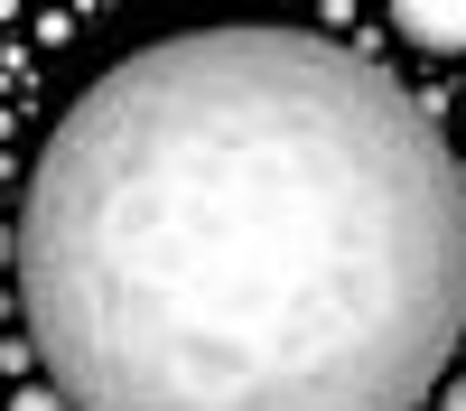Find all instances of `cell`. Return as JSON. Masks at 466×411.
<instances>
[{"label": "cell", "instance_id": "4", "mask_svg": "<svg viewBox=\"0 0 466 411\" xmlns=\"http://www.w3.org/2000/svg\"><path fill=\"white\" fill-rule=\"evenodd\" d=\"M19 411H56V393H28V402H19Z\"/></svg>", "mask_w": 466, "mask_h": 411}, {"label": "cell", "instance_id": "2", "mask_svg": "<svg viewBox=\"0 0 466 411\" xmlns=\"http://www.w3.org/2000/svg\"><path fill=\"white\" fill-rule=\"evenodd\" d=\"M392 28L410 37V47L457 57V47H466V0H392Z\"/></svg>", "mask_w": 466, "mask_h": 411}, {"label": "cell", "instance_id": "1", "mask_svg": "<svg viewBox=\"0 0 466 411\" xmlns=\"http://www.w3.org/2000/svg\"><path fill=\"white\" fill-rule=\"evenodd\" d=\"M19 309L66 411H420L466 336V169L336 37H159L37 149Z\"/></svg>", "mask_w": 466, "mask_h": 411}, {"label": "cell", "instance_id": "3", "mask_svg": "<svg viewBox=\"0 0 466 411\" xmlns=\"http://www.w3.org/2000/svg\"><path fill=\"white\" fill-rule=\"evenodd\" d=\"M439 411H466V374H457V384H448V402H439Z\"/></svg>", "mask_w": 466, "mask_h": 411}]
</instances>
